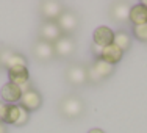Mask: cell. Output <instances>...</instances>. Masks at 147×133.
<instances>
[{
	"label": "cell",
	"mask_w": 147,
	"mask_h": 133,
	"mask_svg": "<svg viewBox=\"0 0 147 133\" xmlns=\"http://www.w3.org/2000/svg\"><path fill=\"white\" fill-rule=\"evenodd\" d=\"M8 78L11 83L17 86H27L30 80V72L27 66H16V68L8 69Z\"/></svg>",
	"instance_id": "cell-10"
},
{
	"label": "cell",
	"mask_w": 147,
	"mask_h": 133,
	"mask_svg": "<svg viewBox=\"0 0 147 133\" xmlns=\"http://www.w3.org/2000/svg\"><path fill=\"white\" fill-rule=\"evenodd\" d=\"M19 114H20V105H17V103H6L5 116H3V124L16 125L17 119H19Z\"/></svg>",
	"instance_id": "cell-16"
},
{
	"label": "cell",
	"mask_w": 147,
	"mask_h": 133,
	"mask_svg": "<svg viewBox=\"0 0 147 133\" xmlns=\"http://www.w3.org/2000/svg\"><path fill=\"white\" fill-rule=\"evenodd\" d=\"M57 24H58L59 30H61V33H64L69 36L71 33H74V31L78 28V16L74 11L66 9V11H63L61 16L58 17Z\"/></svg>",
	"instance_id": "cell-4"
},
{
	"label": "cell",
	"mask_w": 147,
	"mask_h": 133,
	"mask_svg": "<svg viewBox=\"0 0 147 133\" xmlns=\"http://www.w3.org/2000/svg\"><path fill=\"white\" fill-rule=\"evenodd\" d=\"M66 78L67 82L74 86H82L88 82V68L83 64H72L69 66L67 72H66Z\"/></svg>",
	"instance_id": "cell-5"
},
{
	"label": "cell",
	"mask_w": 147,
	"mask_h": 133,
	"mask_svg": "<svg viewBox=\"0 0 147 133\" xmlns=\"http://www.w3.org/2000/svg\"><path fill=\"white\" fill-rule=\"evenodd\" d=\"M39 8H41V14L47 20H52V22L58 20V17L63 13V5L58 2H42L39 5Z\"/></svg>",
	"instance_id": "cell-12"
},
{
	"label": "cell",
	"mask_w": 147,
	"mask_h": 133,
	"mask_svg": "<svg viewBox=\"0 0 147 133\" xmlns=\"http://www.w3.org/2000/svg\"><path fill=\"white\" fill-rule=\"evenodd\" d=\"M16 66H27V58L24 57V55L16 53L14 52V55H13L11 61H9V64H8V69L9 68H16Z\"/></svg>",
	"instance_id": "cell-20"
},
{
	"label": "cell",
	"mask_w": 147,
	"mask_h": 133,
	"mask_svg": "<svg viewBox=\"0 0 147 133\" xmlns=\"http://www.w3.org/2000/svg\"><path fill=\"white\" fill-rule=\"evenodd\" d=\"M114 71V66L103 59H96L92 64L88 68V82L91 83H99L103 78H108Z\"/></svg>",
	"instance_id": "cell-2"
},
{
	"label": "cell",
	"mask_w": 147,
	"mask_h": 133,
	"mask_svg": "<svg viewBox=\"0 0 147 133\" xmlns=\"http://www.w3.org/2000/svg\"><path fill=\"white\" fill-rule=\"evenodd\" d=\"M133 34H135L136 39L142 41V43H147V24L133 25Z\"/></svg>",
	"instance_id": "cell-18"
},
{
	"label": "cell",
	"mask_w": 147,
	"mask_h": 133,
	"mask_svg": "<svg viewBox=\"0 0 147 133\" xmlns=\"http://www.w3.org/2000/svg\"><path fill=\"white\" fill-rule=\"evenodd\" d=\"M28 117H30V111L25 110L24 107H20V114H19V119L16 122V127H22L28 122Z\"/></svg>",
	"instance_id": "cell-21"
},
{
	"label": "cell",
	"mask_w": 147,
	"mask_h": 133,
	"mask_svg": "<svg viewBox=\"0 0 147 133\" xmlns=\"http://www.w3.org/2000/svg\"><path fill=\"white\" fill-rule=\"evenodd\" d=\"M0 133H8L6 132V125L3 122H0Z\"/></svg>",
	"instance_id": "cell-24"
},
{
	"label": "cell",
	"mask_w": 147,
	"mask_h": 133,
	"mask_svg": "<svg viewBox=\"0 0 147 133\" xmlns=\"http://www.w3.org/2000/svg\"><path fill=\"white\" fill-rule=\"evenodd\" d=\"M38 33H39V39L41 41H45V43H50V44H55L59 38L63 36L58 24L52 22V20H45V22H42V25L39 27Z\"/></svg>",
	"instance_id": "cell-3"
},
{
	"label": "cell",
	"mask_w": 147,
	"mask_h": 133,
	"mask_svg": "<svg viewBox=\"0 0 147 133\" xmlns=\"http://www.w3.org/2000/svg\"><path fill=\"white\" fill-rule=\"evenodd\" d=\"M13 55H14L13 50H9V49H2V50H0V66L8 69V64H9V61H11Z\"/></svg>",
	"instance_id": "cell-19"
},
{
	"label": "cell",
	"mask_w": 147,
	"mask_h": 133,
	"mask_svg": "<svg viewBox=\"0 0 147 133\" xmlns=\"http://www.w3.org/2000/svg\"><path fill=\"white\" fill-rule=\"evenodd\" d=\"M33 53L39 61H50L52 58L55 57V49L53 44L45 43V41L38 39L33 45Z\"/></svg>",
	"instance_id": "cell-11"
},
{
	"label": "cell",
	"mask_w": 147,
	"mask_h": 133,
	"mask_svg": "<svg viewBox=\"0 0 147 133\" xmlns=\"http://www.w3.org/2000/svg\"><path fill=\"white\" fill-rule=\"evenodd\" d=\"M130 8L127 3H114L111 6V17H113L116 22H122V20L128 19V14H130Z\"/></svg>",
	"instance_id": "cell-15"
},
{
	"label": "cell",
	"mask_w": 147,
	"mask_h": 133,
	"mask_svg": "<svg viewBox=\"0 0 147 133\" xmlns=\"http://www.w3.org/2000/svg\"><path fill=\"white\" fill-rule=\"evenodd\" d=\"M102 50H103V47H100V45H96V44L92 45V53H94V57H96L97 59L102 57Z\"/></svg>",
	"instance_id": "cell-22"
},
{
	"label": "cell",
	"mask_w": 147,
	"mask_h": 133,
	"mask_svg": "<svg viewBox=\"0 0 147 133\" xmlns=\"http://www.w3.org/2000/svg\"><path fill=\"white\" fill-rule=\"evenodd\" d=\"M85 110V103L77 96H67L59 102V113L66 119H75Z\"/></svg>",
	"instance_id": "cell-1"
},
{
	"label": "cell",
	"mask_w": 147,
	"mask_h": 133,
	"mask_svg": "<svg viewBox=\"0 0 147 133\" xmlns=\"http://www.w3.org/2000/svg\"><path fill=\"white\" fill-rule=\"evenodd\" d=\"M53 49H55V57L69 58L75 52V41L71 36H67V34H63L57 43L53 44Z\"/></svg>",
	"instance_id": "cell-6"
},
{
	"label": "cell",
	"mask_w": 147,
	"mask_h": 133,
	"mask_svg": "<svg viewBox=\"0 0 147 133\" xmlns=\"http://www.w3.org/2000/svg\"><path fill=\"white\" fill-rule=\"evenodd\" d=\"M142 5H144V6H146V8H147V0H146V2H142Z\"/></svg>",
	"instance_id": "cell-26"
},
{
	"label": "cell",
	"mask_w": 147,
	"mask_h": 133,
	"mask_svg": "<svg viewBox=\"0 0 147 133\" xmlns=\"http://www.w3.org/2000/svg\"><path fill=\"white\" fill-rule=\"evenodd\" d=\"M88 133H105L103 130H100V128H91Z\"/></svg>",
	"instance_id": "cell-25"
},
{
	"label": "cell",
	"mask_w": 147,
	"mask_h": 133,
	"mask_svg": "<svg viewBox=\"0 0 147 133\" xmlns=\"http://www.w3.org/2000/svg\"><path fill=\"white\" fill-rule=\"evenodd\" d=\"M122 57H124V52L121 50V49L117 47L116 44H111V45H107V47H103L102 50V57H100V59H103V61L110 63V64H117L119 61L122 59Z\"/></svg>",
	"instance_id": "cell-13"
},
{
	"label": "cell",
	"mask_w": 147,
	"mask_h": 133,
	"mask_svg": "<svg viewBox=\"0 0 147 133\" xmlns=\"http://www.w3.org/2000/svg\"><path fill=\"white\" fill-rule=\"evenodd\" d=\"M128 20L133 25H142L147 24V8L141 3H136L130 8V14H128Z\"/></svg>",
	"instance_id": "cell-14"
},
{
	"label": "cell",
	"mask_w": 147,
	"mask_h": 133,
	"mask_svg": "<svg viewBox=\"0 0 147 133\" xmlns=\"http://www.w3.org/2000/svg\"><path fill=\"white\" fill-rule=\"evenodd\" d=\"M5 110H6V103L0 102V122H3V116H5Z\"/></svg>",
	"instance_id": "cell-23"
},
{
	"label": "cell",
	"mask_w": 147,
	"mask_h": 133,
	"mask_svg": "<svg viewBox=\"0 0 147 133\" xmlns=\"http://www.w3.org/2000/svg\"><path fill=\"white\" fill-rule=\"evenodd\" d=\"M114 33L107 25H102V27H97L92 33V41L96 45H100V47H107V45H111L114 43Z\"/></svg>",
	"instance_id": "cell-8"
},
{
	"label": "cell",
	"mask_w": 147,
	"mask_h": 133,
	"mask_svg": "<svg viewBox=\"0 0 147 133\" xmlns=\"http://www.w3.org/2000/svg\"><path fill=\"white\" fill-rule=\"evenodd\" d=\"M20 107H24L25 110L28 111H36L41 108V105H42V97H41V94L38 92L36 89H28L25 91V92H22V97H20Z\"/></svg>",
	"instance_id": "cell-7"
},
{
	"label": "cell",
	"mask_w": 147,
	"mask_h": 133,
	"mask_svg": "<svg viewBox=\"0 0 147 133\" xmlns=\"http://www.w3.org/2000/svg\"><path fill=\"white\" fill-rule=\"evenodd\" d=\"M114 44H116L122 52H127L131 45V39L124 30H121V31H116V33H114Z\"/></svg>",
	"instance_id": "cell-17"
},
{
	"label": "cell",
	"mask_w": 147,
	"mask_h": 133,
	"mask_svg": "<svg viewBox=\"0 0 147 133\" xmlns=\"http://www.w3.org/2000/svg\"><path fill=\"white\" fill-rule=\"evenodd\" d=\"M0 96H2V100L5 103H16V102H20L22 89H20V86L8 82V83H5V85L2 86V89H0Z\"/></svg>",
	"instance_id": "cell-9"
}]
</instances>
